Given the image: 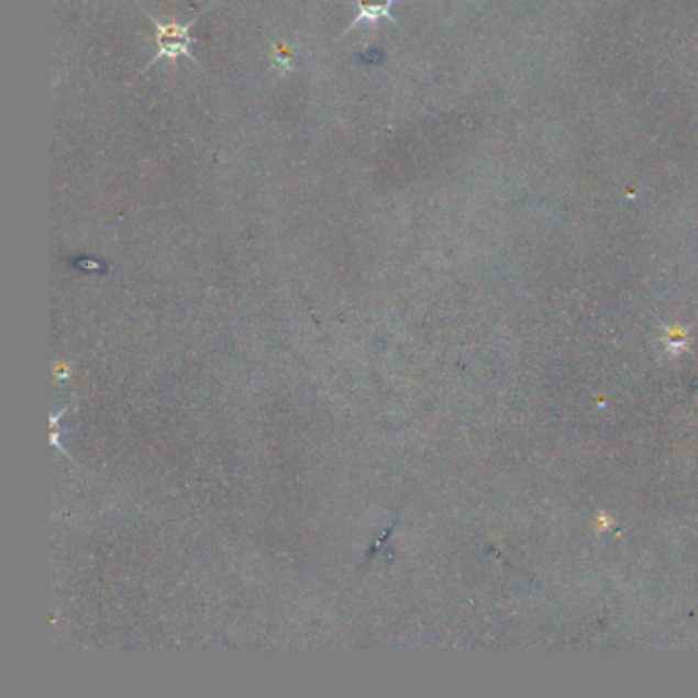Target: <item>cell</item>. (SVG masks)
<instances>
[{"label":"cell","mask_w":698,"mask_h":698,"mask_svg":"<svg viewBox=\"0 0 698 698\" xmlns=\"http://www.w3.org/2000/svg\"><path fill=\"white\" fill-rule=\"evenodd\" d=\"M398 0H357V16L355 21L344 30V33L355 30L358 23H375L379 19H386L389 23L396 25L394 15H391V7L396 4ZM342 33V35H344Z\"/></svg>","instance_id":"2"},{"label":"cell","mask_w":698,"mask_h":698,"mask_svg":"<svg viewBox=\"0 0 698 698\" xmlns=\"http://www.w3.org/2000/svg\"><path fill=\"white\" fill-rule=\"evenodd\" d=\"M275 58L277 64L281 66L282 70H289V58H291V52L285 47V45H275Z\"/></svg>","instance_id":"3"},{"label":"cell","mask_w":698,"mask_h":698,"mask_svg":"<svg viewBox=\"0 0 698 698\" xmlns=\"http://www.w3.org/2000/svg\"><path fill=\"white\" fill-rule=\"evenodd\" d=\"M144 13H146V16L152 21V25L156 27V49H158L156 56L146 64L144 73H148L149 68H152L156 62H175L177 58H180V56H187L189 60L195 62V64L199 66L197 56H193V52H191V45L199 44L197 37L191 35V27L197 25L199 16L193 19V21H189L187 25H182L179 21H164L163 23V21H158V19H154V16L149 15L148 11H144Z\"/></svg>","instance_id":"1"}]
</instances>
